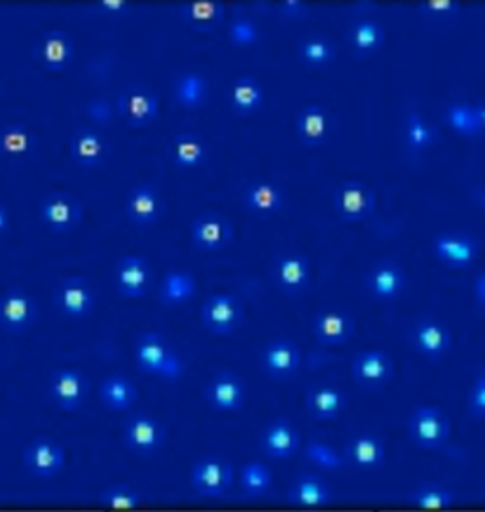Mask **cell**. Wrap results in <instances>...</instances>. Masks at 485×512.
<instances>
[{
	"mask_svg": "<svg viewBox=\"0 0 485 512\" xmlns=\"http://www.w3.org/2000/svg\"><path fill=\"white\" fill-rule=\"evenodd\" d=\"M273 277L283 293L302 294L311 283V262L302 253H285L273 266Z\"/></svg>",
	"mask_w": 485,
	"mask_h": 512,
	"instance_id": "20",
	"label": "cell"
},
{
	"mask_svg": "<svg viewBox=\"0 0 485 512\" xmlns=\"http://www.w3.org/2000/svg\"><path fill=\"white\" fill-rule=\"evenodd\" d=\"M264 88L254 76H239L230 92V103L237 114H252L264 105Z\"/></svg>",
	"mask_w": 485,
	"mask_h": 512,
	"instance_id": "38",
	"label": "cell"
},
{
	"mask_svg": "<svg viewBox=\"0 0 485 512\" xmlns=\"http://www.w3.org/2000/svg\"><path fill=\"white\" fill-rule=\"evenodd\" d=\"M307 459L326 471H338L342 467L343 458L330 446L319 440H313L307 444Z\"/></svg>",
	"mask_w": 485,
	"mask_h": 512,
	"instance_id": "47",
	"label": "cell"
},
{
	"mask_svg": "<svg viewBox=\"0 0 485 512\" xmlns=\"http://www.w3.org/2000/svg\"><path fill=\"white\" fill-rule=\"evenodd\" d=\"M262 366L277 380H288L298 374L302 366V353L290 340H273L262 351Z\"/></svg>",
	"mask_w": 485,
	"mask_h": 512,
	"instance_id": "23",
	"label": "cell"
},
{
	"mask_svg": "<svg viewBox=\"0 0 485 512\" xmlns=\"http://www.w3.org/2000/svg\"><path fill=\"white\" fill-rule=\"evenodd\" d=\"M23 467L35 478H55L67 465L65 448L50 437H36L23 450Z\"/></svg>",
	"mask_w": 485,
	"mask_h": 512,
	"instance_id": "8",
	"label": "cell"
},
{
	"mask_svg": "<svg viewBox=\"0 0 485 512\" xmlns=\"http://www.w3.org/2000/svg\"><path fill=\"white\" fill-rule=\"evenodd\" d=\"M410 437L419 448H442L451 437V421L438 406H417L408 423Z\"/></svg>",
	"mask_w": 485,
	"mask_h": 512,
	"instance_id": "4",
	"label": "cell"
},
{
	"mask_svg": "<svg viewBox=\"0 0 485 512\" xmlns=\"http://www.w3.org/2000/svg\"><path fill=\"white\" fill-rule=\"evenodd\" d=\"M99 401L110 412H126L139 401V387L124 374H110L99 385Z\"/></svg>",
	"mask_w": 485,
	"mask_h": 512,
	"instance_id": "30",
	"label": "cell"
},
{
	"mask_svg": "<svg viewBox=\"0 0 485 512\" xmlns=\"http://www.w3.org/2000/svg\"><path fill=\"white\" fill-rule=\"evenodd\" d=\"M245 205L258 217H273L285 205V194L279 184L273 181H254L245 190Z\"/></svg>",
	"mask_w": 485,
	"mask_h": 512,
	"instance_id": "33",
	"label": "cell"
},
{
	"mask_svg": "<svg viewBox=\"0 0 485 512\" xmlns=\"http://www.w3.org/2000/svg\"><path fill=\"white\" fill-rule=\"evenodd\" d=\"M107 139L91 126H82L72 133L69 141L71 160L82 169H95L108 158Z\"/></svg>",
	"mask_w": 485,
	"mask_h": 512,
	"instance_id": "19",
	"label": "cell"
},
{
	"mask_svg": "<svg viewBox=\"0 0 485 512\" xmlns=\"http://www.w3.org/2000/svg\"><path fill=\"white\" fill-rule=\"evenodd\" d=\"M165 211L162 192L152 184H139L129 190L126 198V217L137 228L158 224Z\"/></svg>",
	"mask_w": 485,
	"mask_h": 512,
	"instance_id": "15",
	"label": "cell"
},
{
	"mask_svg": "<svg viewBox=\"0 0 485 512\" xmlns=\"http://www.w3.org/2000/svg\"><path fill=\"white\" fill-rule=\"evenodd\" d=\"M38 217L50 232L67 234L80 226L84 219V205L71 192L55 190L42 198Z\"/></svg>",
	"mask_w": 485,
	"mask_h": 512,
	"instance_id": "2",
	"label": "cell"
},
{
	"mask_svg": "<svg viewBox=\"0 0 485 512\" xmlns=\"http://www.w3.org/2000/svg\"><path fill=\"white\" fill-rule=\"evenodd\" d=\"M95 291L93 285L82 275H67L63 277L54 291V304L57 311L72 319H86L95 310Z\"/></svg>",
	"mask_w": 485,
	"mask_h": 512,
	"instance_id": "3",
	"label": "cell"
},
{
	"mask_svg": "<svg viewBox=\"0 0 485 512\" xmlns=\"http://www.w3.org/2000/svg\"><path fill=\"white\" fill-rule=\"evenodd\" d=\"M141 490L129 484H114L97 494V503L110 511H133L143 505Z\"/></svg>",
	"mask_w": 485,
	"mask_h": 512,
	"instance_id": "41",
	"label": "cell"
},
{
	"mask_svg": "<svg viewBox=\"0 0 485 512\" xmlns=\"http://www.w3.org/2000/svg\"><path fill=\"white\" fill-rule=\"evenodd\" d=\"M474 107H476V114H478V124H480V131H482V135H485V99L484 101H480V103H476Z\"/></svg>",
	"mask_w": 485,
	"mask_h": 512,
	"instance_id": "54",
	"label": "cell"
},
{
	"mask_svg": "<svg viewBox=\"0 0 485 512\" xmlns=\"http://www.w3.org/2000/svg\"><path fill=\"white\" fill-rule=\"evenodd\" d=\"M50 397L63 412H76L88 401L90 380L78 368H59L50 376Z\"/></svg>",
	"mask_w": 485,
	"mask_h": 512,
	"instance_id": "9",
	"label": "cell"
},
{
	"mask_svg": "<svg viewBox=\"0 0 485 512\" xmlns=\"http://www.w3.org/2000/svg\"><path fill=\"white\" fill-rule=\"evenodd\" d=\"M190 238H192L194 247H198L199 251L215 253V251L224 249L226 245H230V241L234 238V228L224 215L215 213V211H207L192 222Z\"/></svg>",
	"mask_w": 485,
	"mask_h": 512,
	"instance_id": "16",
	"label": "cell"
},
{
	"mask_svg": "<svg viewBox=\"0 0 485 512\" xmlns=\"http://www.w3.org/2000/svg\"><path fill=\"white\" fill-rule=\"evenodd\" d=\"M8 228H10V211L4 203L0 202V239L6 236Z\"/></svg>",
	"mask_w": 485,
	"mask_h": 512,
	"instance_id": "53",
	"label": "cell"
},
{
	"mask_svg": "<svg viewBox=\"0 0 485 512\" xmlns=\"http://www.w3.org/2000/svg\"><path fill=\"white\" fill-rule=\"evenodd\" d=\"M228 40L235 48H251L260 40V29L251 18H235L228 27Z\"/></svg>",
	"mask_w": 485,
	"mask_h": 512,
	"instance_id": "46",
	"label": "cell"
},
{
	"mask_svg": "<svg viewBox=\"0 0 485 512\" xmlns=\"http://www.w3.org/2000/svg\"><path fill=\"white\" fill-rule=\"evenodd\" d=\"M171 162L179 169H196L207 160V145L192 133H179L169 145Z\"/></svg>",
	"mask_w": 485,
	"mask_h": 512,
	"instance_id": "37",
	"label": "cell"
},
{
	"mask_svg": "<svg viewBox=\"0 0 485 512\" xmlns=\"http://www.w3.org/2000/svg\"><path fill=\"white\" fill-rule=\"evenodd\" d=\"M260 446L268 458H294L300 448V433L287 418L271 421L260 439Z\"/></svg>",
	"mask_w": 485,
	"mask_h": 512,
	"instance_id": "24",
	"label": "cell"
},
{
	"mask_svg": "<svg viewBox=\"0 0 485 512\" xmlns=\"http://www.w3.org/2000/svg\"><path fill=\"white\" fill-rule=\"evenodd\" d=\"M421 10L434 18H448L461 10V4L457 0H429L421 4Z\"/></svg>",
	"mask_w": 485,
	"mask_h": 512,
	"instance_id": "49",
	"label": "cell"
},
{
	"mask_svg": "<svg viewBox=\"0 0 485 512\" xmlns=\"http://www.w3.org/2000/svg\"><path fill=\"white\" fill-rule=\"evenodd\" d=\"M296 135L307 147H319L328 139L330 133V114L321 105H307L298 112Z\"/></svg>",
	"mask_w": 485,
	"mask_h": 512,
	"instance_id": "28",
	"label": "cell"
},
{
	"mask_svg": "<svg viewBox=\"0 0 485 512\" xmlns=\"http://www.w3.org/2000/svg\"><path fill=\"white\" fill-rule=\"evenodd\" d=\"M36 148V135L33 129L23 124H4L0 126V158L6 160H25Z\"/></svg>",
	"mask_w": 485,
	"mask_h": 512,
	"instance_id": "35",
	"label": "cell"
},
{
	"mask_svg": "<svg viewBox=\"0 0 485 512\" xmlns=\"http://www.w3.org/2000/svg\"><path fill=\"white\" fill-rule=\"evenodd\" d=\"M444 120L450 126L451 131L457 133L459 137L472 139V137L482 135L480 124H478L476 107L470 105V103H465V101L450 103L446 107V112H444Z\"/></svg>",
	"mask_w": 485,
	"mask_h": 512,
	"instance_id": "40",
	"label": "cell"
},
{
	"mask_svg": "<svg viewBox=\"0 0 485 512\" xmlns=\"http://www.w3.org/2000/svg\"><path fill=\"white\" fill-rule=\"evenodd\" d=\"M406 143L417 154L429 150L436 143V129L419 110H412L406 116Z\"/></svg>",
	"mask_w": 485,
	"mask_h": 512,
	"instance_id": "43",
	"label": "cell"
},
{
	"mask_svg": "<svg viewBox=\"0 0 485 512\" xmlns=\"http://www.w3.org/2000/svg\"><path fill=\"white\" fill-rule=\"evenodd\" d=\"M385 442L376 437V435H357L349 440L347 448H345V459L362 471H370V469H378L385 461Z\"/></svg>",
	"mask_w": 485,
	"mask_h": 512,
	"instance_id": "31",
	"label": "cell"
},
{
	"mask_svg": "<svg viewBox=\"0 0 485 512\" xmlns=\"http://www.w3.org/2000/svg\"><path fill=\"white\" fill-rule=\"evenodd\" d=\"M468 410L474 418L485 420V368L476 376L470 395H468Z\"/></svg>",
	"mask_w": 485,
	"mask_h": 512,
	"instance_id": "48",
	"label": "cell"
},
{
	"mask_svg": "<svg viewBox=\"0 0 485 512\" xmlns=\"http://www.w3.org/2000/svg\"><path fill=\"white\" fill-rule=\"evenodd\" d=\"M226 8L218 0H192L180 6V18L194 31L209 33L224 23Z\"/></svg>",
	"mask_w": 485,
	"mask_h": 512,
	"instance_id": "29",
	"label": "cell"
},
{
	"mask_svg": "<svg viewBox=\"0 0 485 512\" xmlns=\"http://www.w3.org/2000/svg\"><path fill=\"white\" fill-rule=\"evenodd\" d=\"M484 494H485V488H484Z\"/></svg>",
	"mask_w": 485,
	"mask_h": 512,
	"instance_id": "56",
	"label": "cell"
},
{
	"mask_svg": "<svg viewBox=\"0 0 485 512\" xmlns=\"http://www.w3.org/2000/svg\"><path fill=\"white\" fill-rule=\"evenodd\" d=\"M415 349L427 359H440L451 348V332L438 319H421L412 330Z\"/></svg>",
	"mask_w": 485,
	"mask_h": 512,
	"instance_id": "25",
	"label": "cell"
},
{
	"mask_svg": "<svg viewBox=\"0 0 485 512\" xmlns=\"http://www.w3.org/2000/svg\"><path fill=\"white\" fill-rule=\"evenodd\" d=\"M306 406L317 420H336L347 406V397L334 385H315L307 391Z\"/></svg>",
	"mask_w": 485,
	"mask_h": 512,
	"instance_id": "32",
	"label": "cell"
},
{
	"mask_svg": "<svg viewBox=\"0 0 485 512\" xmlns=\"http://www.w3.org/2000/svg\"><path fill=\"white\" fill-rule=\"evenodd\" d=\"M288 503L302 509H323L332 503L334 495L323 478L304 475L296 478L288 488Z\"/></svg>",
	"mask_w": 485,
	"mask_h": 512,
	"instance_id": "26",
	"label": "cell"
},
{
	"mask_svg": "<svg viewBox=\"0 0 485 512\" xmlns=\"http://www.w3.org/2000/svg\"><path fill=\"white\" fill-rule=\"evenodd\" d=\"M366 287L368 293L378 300H395L406 287V275L393 260H383L370 270L366 277Z\"/></svg>",
	"mask_w": 485,
	"mask_h": 512,
	"instance_id": "27",
	"label": "cell"
},
{
	"mask_svg": "<svg viewBox=\"0 0 485 512\" xmlns=\"http://www.w3.org/2000/svg\"><path fill=\"white\" fill-rule=\"evenodd\" d=\"M239 484L241 490L249 497H262L268 494L273 484V475L270 469L262 461H251L243 465L239 473Z\"/></svg>",
	"mask_w": 485,
	"mask_h": 512,
	"instance_id": "44",
	"label": "cell"
},
{
	"mask_svg": "<svg viewBox=\"0 0 485 512\" xmlns=\"http://www.w3.org/2000/svg\"><path fill=\"white\" fill-rule=\"evenodd\" d=\"M74 40L63 29L46 31L36 46V57L40 65L50 73H63L74 61Z\"/></svg>",
	"mask_w": 485,
	"mask_h": 512,
	"instance_id": "18",
	"label": "cell"
},
{
	"mask_svg": "<svg viewBox=\"0 0 485 512\" xmlns=\"http://www.w3.org/2000/svg\"><path fill=\"white\" fill-rule=\"evenodd\" d=\"M474 298L482 308H485V270L474 281Z\"/></svg>",
	"mask_w": 485,
	"mask_h": 512,
	"instance_id": "52",
	"label": "cell"
},
{
	"mask_svg": "<svg viewBox=\"0 0 485 512\" xmlns=\"http://www.w3.org/2000/svg\"><path fill=\"white\" fill-rule=\"evenodd\" d=\"M349 42H351L355 54H374L385 42V29L379 25L376 19H360L351 27Z\"/></svg>",
	"mask_w": 485,
	"mask_h": 512,
	"instance_id": "39",
	"label": "cell"
},
{
	"mask_svg": "<svg viewBox=\"0 0 485 512\" xmlns=\"http://www.w3.org/2000/svg\"><path fill=\"white\" fill-rule=\"evenodd\" d=\"M478 203H480V207L485 211V188L478 192Z\"/></svg>",
	"mask_w": 485,
	"mask_h": 512,
	"instance_id": "55",
	"label": "cell"
},
{
	"mask_svg": "<svg viewBox=\"0 0 485 512\" xmlns=\"http://www.w3.org/2000/svg\"><path fill=\"white\" fill-rule=\"evenodd\" d=\"M137 366L165 382H179L184 374V361L160 332H143L133 348Z\"/></svg>",
	"mask_w": 485,
	"mask_h": 512,
	"instance_id": "1",
	"label": "cell"
},
{
	"mask_svg": "<svg viewBox=\"0 0 485 512\" xmlns=\"http://www.w3.org/2000/svg\"><path fill=\"white\" fill-rule=\"evenodd\" d=\"M173 97L182 109H201L207 103V97H209V80L203 74L196 73V71L182 73L175 82Z\"/></svg>",
	"mask_w": 485,
	"mask_h": 512,
	"instance_id": "36",
	"label": "cell"
},
{
	"mask_svg": "<svg viewBox=\"0 0 485 512\" xmlns=\"http://www.w3.org/2000/svg\"><path fill=\"white\" fill-rule=\"evenodd\" d=\"M38 317V304L33 294L23 287H10L0 294V329L6 334H23Z\"/></svg>",
	"mask_w": 485,
	"mask_h": 512,
	"instance_id": "5",
	"label": "cell"
},
{
	"mask_svg": "<svg viewBox=\"0 0 485 512\" xmlns=\"http://www.w3.org/2000/svg\"><path fill=\"white\" fill-rule=\"evenodd\" d=\"M154 281L150 262L141 255L122 256L114 268V283L124 298H143Z\"/></svg>",
	"mask_w": 485,
	"mask_h": 512,
	"instance_id": "13",
	"label": "cell"
},
{
	"mask_svg": "<svg viewBox=\"0 0 485 512\" xmlns=\"http://www.w3.org/2000/svg\"><path fill=\"white\" fill-rule=\"evenodd\" d=\"M118 112L131 128H148L160 116V97L143 86H131L118 97Z\"/></svg>",
	"mask_w": 485,
	"mask_h": 512,
	"instance_id": "12",
	"label": "cell"
},
{
	"mask_svg": "<svg viewBox=\"0 0 485 512\" xmlns=\"http://www.w3.org/2000/svg\"><path fill=\"white\" fill-rule=\"evenodd\" d=\"M351 374L357 384L366 389H378L391 382L395 374V363L383 349H366L351 363Z\"/></svg>",
	"mask_w": 485,
	"mask_h": 512,
	"instance_id": "14",
	"label": "cell"
},
{
	"mask_svg": "<svg viewBox=\"0 0 485 512\" xmlns=\"http://www.w3.org/2000/svg\"><path fill=\"white\" fill-rule=\"evenodd\" d=\"M410 503L417 509H425V511H446L451 509L457 501L455 494L444 488V486H423L417 488L415 492L410 494Z\"/></svg>",
	"mask_w": 485,
	"mask_h": 512,
	"instance_id": "45",
	"label": "cell"
},
{
	"mask_svg": "<svg viewBox=\"0 0 485 512\" xmlns=\"http://www.w3.org/2000/svg\"><path fill=\"white\" fill-rule=\"evenodd\" d=\"M198 293V279L194 274L186 270H169L163 275L162 285H160V302L163 306L177 308L182 304H188Z\"/></svg>",
	"mask_w": 485,
	"mask_h": 512,
	"instance_id": "34",
	"label": "cell"
},
{
	"mask_svg": "<svg viewBox=\"0 0 485 512\" xmlns=\"http://www.w3.org/2000/svg\"><path fill=\"white\" fill-rule=\"evenodd\" d=\"M99 8H103L110 14H122L131 8V4L126 0H103V2H99Z\"/></svg>",
	"mask_w": 485,
	"mask_h": 512,
	"instance_id": "51",
	"label": "cell"
},
{
	"mask_svg": "<svg viewBox=\"0 0 485 512\" xmlns=\"http://www.w3.org/2000/svg\"><path fill=\"white\" fill-rule=\"evenodd\" d=\"M190 486L201 497H222L234 486V467L220 458H203L192 467Z\"/></svg>",
	"mask_w": 485,
	"mask_h": 512,
	"instance_id": "10",
	"label": "cell"
},
{
	"mask_svg": "<svg viewBox=\"0 0 485 512\" xmlns=\"http://www.w3.org/2000/svg\"><path fill=\"white\" fill-rule=\"evenodd\" d=\"M298 55L302 59V63H306L311 69H323L326 65H330L336 57V46L330 38L315 35V37H307L300 42L298 46Z\"/></svg>",
	"mask_w": 485,
	"mask_h": 512,
	"instance_id": "42",
	"label": "cell"
},
{
	"mask_svg": "<svg viewBox=\"0 0 485 512\" xmlns=\"http://www.w3.org/2000/svg\"><path fill=\"white\" fill-rule=\"evenodd\" d=\"M279 10L283 12V16H288V18H302V16H306L307 4L300 0H285L279 4Z\"/></svg>",
	"mask_w": 485,
	"mask_h": 512,
	"instance_id": "50",
	"label": "cell"
},
{
	"mask_svg": "<svg viewBox=\"0 0 485 512\" xmlns=\"http://www.w3.org/2000/svg\"><path fill=\"white\" fill-rule=\"evenodd\" d=\"M432 251L446 266L467 270L480 253V245L476 239L465 234H442L432 241Z\"/></svg>",
	"mask_w": 485,
	"mask_h": 512,
	"instance_id": "21",
	"label": "cell"
},
{
	"mask_svg": "<svg viewBox=\"0 0 485 512\" xmlns=\"http://www.w3.org/2000/svg\"><path fill=\"white\" fill-rule=\"evenodd\" d=\"M355 329V319L340 310L319 311L313 321V334L317 342L326 348L347 344L353 338Z\"/></svg>",
	"mask_w": 485,
	"mask_h": 512,
	"instance_id": "22",
	"label": "cell"
},
{
	"mask_svg": "<svg viewBox=\"0 0 485 512\" xmlns=\"http://www.w3.org/2000/svg\"><path fill=\"white\" fill-rule=\"evenodd\" d=\"M203 397L218 412H239L245 403V385L235 372L220 370L205 385Z\"/></svg>",
	"mask_w": 485,
	"mask_h": 512,
	"instance_id": "17",
	"label": "cell"
},
{
	"mask_svg": "<svg viewBox=\"0 0 485 512\" xmlns=\"http://www.w3.org/2000/svg\"><path fill=\"white\" fill-rule=\"evenodd\" d=\"M334 211L347 222L368 219L376 211V192L362 181H343L334 192Z\"/></svg>",
	"mask_w": 485,
	"mask_h": 512,
	"instance_id": "11",
	"label": "cell"
},
{
	"mask_svg": "<svg viewBox=\"0 0 485 512\" xmlns=\"http://www.w3.org/2000/svg\"><path fill=\"white\" fill-rule=\"evenodd\" d=\"M203 327L216 336H228L243 323L241 300L230 293L211 294L201 306Z\"/></svg>",
	"mask_w": 485,
	"mask_h": 512,
	"instance_id": "7",
	"label": "cell"
},
{
	"mask_svg": "<svg viewBox=\"0 0 485 512\" xmlns=\"http://www.w3.org/2000/svg\"><path fill=\"white\" fill-rule=\"evenodd\" d=\"M167 440L162 421L150 414H135L124 423V444L139 458H150L160 452Z\"/></svg>",
	"mask_w": 485,
	"mask_h": 512,
	"instance_id": "6",
	"label": "cell"
}]
</instances>
